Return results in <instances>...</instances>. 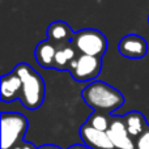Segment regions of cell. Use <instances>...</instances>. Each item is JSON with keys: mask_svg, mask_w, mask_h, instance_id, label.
Listing matches in <instances>:
<instances>
[{"mask_svg": "<svg viewBox=\"0 0 149 149\" xmlns=\"http://www.w3.org/2000/svg\"><path fill=\"white\" fill-rule=\"evenodd\" d=\"M81 98L94 111L111 114L123 106L124 97L118 89L105 81L94 80L81 90Z\"/></svg>", "mask_w": 149, "mask_h": 149, "instance_id": "6da1fadb", "label": "cell"}, {"mask_svg": "<svg viewBox=\"0 0 149 149\" xmlns=\"http://www.w3.org/2000/svg\"><path fill=\"white\" fill-rule=\"evenodd\" d=\"M16 73L22 81V92L20 101L28 110H37L45 102L46 85L42 76L26 63H20L15 67Z\"/></svg>", "mask_w": 149, "mask_h": 149, "instance_id": "7a4b0ae2", "label": "cell"}, {"mask_svg": "<svg viewBox=\"0 0 149 149\" xmlns=\"http://www.w3.org/2000/svg\"><path fill=\"white\" fill-rule=\"evenodd\" d=\"M71 45L80 55L102 58L107 51V38L97 29H81L73 34Z\"/></svg>", "mask_w": 149, "mask_h": 149, "instance_id": "3957f363", "label": "cell"}, {"mask_svg": "<svg viewBox=\"0 0 149 149\" xmlns=\"http://www.w3.org/2000/svg\"><path fill=\"white\" fill-rule=\"evenodd\" d=\"M29 122L24 114L3 113L1 114V147L0 149H12L21 141L26 134Z\"/></svg>", "mask_w": 149, "mask_h": 149, "instance_id": "277c9868", "label": "cell"}, {"mask_svg": "<svg viewBox=\"0 0 149 149\" xmlns=\"http://www.w3.org/2000/svg\"><path fill=\"white\" fill-rule=\"evenodd\" d=\"M102 70V58L89 56V55H79L71 65L70 71L73 80L77 82L94 81Z\"/></svg>", "mask_w": 149, "mask_h": 149, "instance_id": "5b68a950", "label": "cell"}, {"mask_svg": "<svg viewBox=\"0 0 149 149\" xmlns=\"http://www.w3.org/2000/svg\"><path fill=\"white\" fill-rule=\"evenodd\" d=\"M107 135L115 149H135V140L124 126L123 116L113 115Z\"/></svg>", "mask_w": 149, "mask_h": 149, "instance_id": "8992f818", "label": "cell"}, {"mask_svg": "<svg viewBox=\"0 0 149 149\" xmlns=\"http://www.w3.org/2000/svg\"><path fill=\"white\" fill-rule=\"evenodd\" d=\"M118 49L120 55L128 59H141L148 54V43L141 36L127 34L119 41Z\"/></svg>", "mask_w": 149, "mask_h": 149, "instance_id": "52a82bcc", "label": "cell"}, {"mask_svg": "<svg viewBox=\"0 0 149 149\" xmlns=\"http://www.w3.org/2000/svg\"><path fill=\"white\" fill-rule=\"evenodd\" d=\"M80 137L82 140V144L86 145L89 149H115L107 132L94 130L86 123L80 127Z\"/></svg>", "mask_w": 149, "mask_h": 149, "instance_id": "ba28073f", "label": "cell"}, {"mask_svg": "<svg viewBox=\"0 0 149 149\" xmlns=\"http://www.w3.org/2000/svg\"><path fill=\"white\" fill-rule=\"evenodd\" d=\"M22 92V81L20 76L12 71L10 73L3 74L0 82V100L1 102H12L15 100H20Z\"/></svg>", "mask_w": 149, "mask_h": 149, "instance_id": "9c48e42d", "label": "cell"}, {"mask_svg": "<svg viewBox=\"0 0 149 149\" xmlns=\"http://www.w3.org/2000/svg\"><path fill=\"white\" fill-rule=\"evenodd\" d=\"M73 34L74 33L72 31L71 26L67 22L60 20L54 21L47 28V39L50 42H52L58 49L63 46H67V45H71Z\"/></svg>", "mask_w": 149, "mask_h": 149, "instance_id": "30bf717a", "label": "cell"}, {"mask_svg": "<svg viewBox=\"0 0 149 149\" xmlns=\"http://www.w3.org/2000/svg\"><path fill=\"white\" fill-rule=\"evenodd\" d=\"M58 47L55 46L52 42H50L49 39H45V41L39 42L37 45L36 50H34V56L36 60L42 68H50L54 67V59L55 55H56Z\"/></svg>", "mask_w": 149, "mask_h": 149, "instance_id": "8fae6325", "label": "cell"}, {"mask_svg": "<svg viewBox=\"0 0 149 149\" xmlns=\"http://www.w3.org/2000/svg\"><path fill=\"white\" fill-rule=\"evenodd\" d=\"M123 122L128 134L131 135V137L134 140H136L149 127L145 116L140 111H136V110L130 111L126 115H123Z\"/></svg>", "mask_w": 149, "mask_h": 149, "instance_id": "7c38bea8", "label": "cell"}, {"mask_svg": "<svg viewBox=\"0 0 149 149\" xmlns=\"http://www.w3.org/2000/svg\"><path fill=\"white\" fill-rule=\"evenodd\" d=\"M79 55L80 54L76 51V49H74L72 45L59 47L56 51V55H55L54 67L52 68L58 71H70L72 63L77 59Z\"/></svg>", "mask_w": 149, "mask_h": 149, "instance_id": "4fadbf2b", "label": "cell"}, {"mask_svg": "<svg viewBox=\"0 0 149 149\" xmlns=\"http://www.w3.org/2000/svg\"><path fill=\"white\" fill-rule=\"evenodd\" d=\"M111 118H113V115H110V114L101 113V111H93L85 123L89 124V126L93 127L94 130H98V131H102V132H107L109 128H110Z\"/></svg>", "mask_w": 149, "mask_h": 149, "instance_id": "5bb4252c", "label": "cell"}, {"mask_svg": "<svg viewBox=\"0 0 149 149\" xmlns=\"http://www.w3.org/2000/svg\"><path fill=\"white\" fill-rule=\"evenodd\" d=\"M135 149H149V127L135 140Z\"/></svg>", "mask_w": 149, "mask_h": 149, "instance_id": "9a60e30c", "label": "cell"}, {"mask_svg": "<svg viewBox=\"0 0 149 149\" xmlns=\"http://www.w3.org/2000/svg\"><path fill=\"white\" fill-rule=\"evenodd\" d=\"M12 149H38L33 143H29V141H21L20 144H17L16 147H13Z\"/></svg>", "mask_w": 149, "mask_h": 149, "instance_id": "2e32d148", "label": "cell"}, {"mask_svg": "<svg viewBox=\"0 0 149 149\" xmlns=\"http://www.w3.org/2000/svg\"><path fill=\"white\" fill-rule=\"evenodd\" d=\"M38 149H62V148H59L58 145H54V144H45L42 147H39Z\"/></svg>", "mask_w": 149, "mask_h": 149, "instance_id": "e0dca14e", "label": "cell"}, {"mask_svg": "<svg viewBox=\"0 0 149 149\" xmlns=\"http://www.w3.org/2000/svg\"><path fill=\"white\" fill-rule=\"evenodd\" d=\"M68 149H89L86 147V145H84V144H73L72 147H70Z\"/></svg>", "mask_w": 149, "mask_h": 149, "instance_id": "ac0fdd59", "label": "cell"}, {"mask_svg": "<svg viewBox=\"0 0 149 149\" xmlns=\"http://www.w3.org/2000/svg\"><path fill=\"white\" fill-rule=\"evenodd\" d=\"M148 22H149V17H148Z\"/></svg>", "mask_w": 149, "mask_h": 149, "instance_id": "d6986e66", "label": "cell"}]
</instances>
